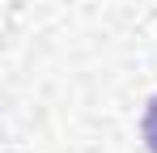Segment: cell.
I'll list each match as a JSON object with an SVG mask.
<instances>
[{"mask_svg":"<svg viewBox=\"0 0 157 153\" xmlns=\"http://www.w3.org/2000/svg\"><path fill=\"white\" fill-rule=\"evenodd\" d=\"M140 140H144V149H149V153H157V94L149 98L144 115H140Z\"/></svg>","mask_w":157,"mask_h":153,"instance_id":"1","label":"cell"}]
</instances>
